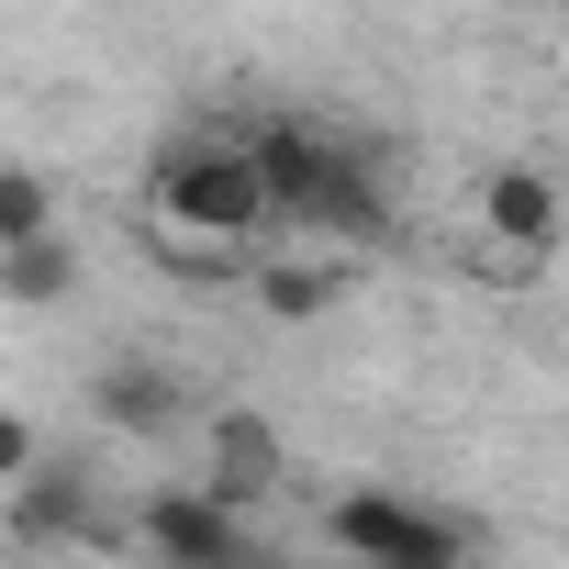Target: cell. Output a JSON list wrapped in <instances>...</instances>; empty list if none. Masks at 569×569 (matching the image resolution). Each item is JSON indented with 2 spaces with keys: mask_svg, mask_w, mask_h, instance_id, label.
I'll list each match as a JSON object with an SVG mask.
<instances>
[{
  "mask_svg": "<svg viewBox=\"0 0 569 569\" xmlns=\"http://www.w3.org/2000/svg\"><path fill=\"white\" fill-rule=\"evenodd\" d=\"M325 536L347 558H369V569H447V558H469V525H447V513H425L402 491H347L325 513Z\"/></svg>",
  "mask_w": 569,
  "mask_h": 569,
  "instance_id": "3957f363",
  "label": "cell"
},
{
  "mask_svg": "<svg viewBox=\"0 0 569 569\" xmlns=\"http://www.w3.org/2000/svg\"><path fill=\"white\" fill-rule=\"evenodd\" d=\"M68 291H79V246H68V234H12V246H0V302L57 313Z\"/></svg>",
  "mask_w": 569,
  "mask_h": 569,
  "instance_id": "52a82bcc",
  "label": "cell"
},
{
  "mask_svg": "<svg viewBox=\"0 0 569 569\" xmlns=\"http://www.w3.org/2000/svg\"><path fill=\"white\" fill-rule=\"evenodd\" d=\"M90 413H101L112 436H179L190 380H179V369H157V358H112V369L90 380Z\"/></svg>",
  "mask_w": 569,
  "mask_h": 569,
  "instance_id": "5b68a950",
  "label": "cell"
},
{
  "mask_svg": "<svg viewBox=\"0 0 569 569\" xmlns=\"http://www.w3.org/2000/svg\"><path fill=\"white\" fill-rule=\"evenodd\" d=\"M134 547L190 558V569H234V558H257V525H246V502H234L223 480H179V491H146Z\"/></svg>",
  "mask_w": 569,
  "mask_h": 569,
  "instance_id": "277c9868",
  "label": "cell"
},
{
  "mask_svg": "<svg viewBox=\"0 0 569 569\" xmlns=\"http://www.w3.org/2000/svg\"><path fill=\"white\" fill-rule=\"evenodd\" d=\"M246 146H257V168H268V190H279V223H302V234H325V246H380V234H391V179H380V157H358L347 134L268 112V123H246Z\"/></svg>",
  "mask_w": 569,
  "mask_h": 569,
  "instance_id": "6da1fadb",
  "label": "cell"
},
{
  "mask_svg": "<svg viewBox=\"0 0 569 569\" xmlns=\"http://www.w3.org/2000/svg\"><path fill=\"white\" fill-rule=\"evenodd\" d=\"M146 201L212 246H246V234H279V190L257 168L246 134H168L157 168H146Z\"/></svg>",
  "mask_w": 569,
  "mask_h": 569,
  "instance_id": "7a4b0ae2",
  "label": "cell"
},
{
  "mask_svg": "<svg viewBox=\"0 0 569 569\" xmlns=\"http://www.w3.org/2000/svg\"><path fill=\"white\" fill-rule=\"evenodd\" d=\"M0 480H34V425L0 413Z\"/></svg>",
  "mask_w": 569,
  "mask_h": 569,
  "instance_id": "8fae6325",
  "label": "cell"
},
{
  "mask_svg": "<svg viewBox=\"0 0 569 569\" xmlns=\"http://www.w3.org/2000/svg\"><path fill=\"white\" fill-rule=\"evenodd\" d=\"M12 234H57V190H46V168H0V246Z\"/></svg>",
  "mask_w": 569,
  "mask_h": 569,
  "instance_id": "30bf717a",
  "label": "cell"
},
{
  "mask_svg": "<svg viewBox=\"0 0 569 569\" xmlns=\"http://www.w3.org/2000/svg\"><path fill=\"white\" fill-rule=\"evenodd\" d=\"M212 480H223L234 502L279 491V425H268V413H212Z\"/></svg>",
  "mask_w": 569,
  "mask_h": 569,
  "instance_id": "ba28073f",
  "label": "cell"
},
{
  "mask_svg": "<svg viewBox=\"0 0 569 569\" xmlns=\"http://www.w3.org/2000/svg\"><path fill=\"white\" fill-rule=\"evenodd\" d=\"M336 291H347V268H336V257H257V302H268L279 325L336 313Z\"/></svg>",
  "mask_w": 569,
  "mask_h": 569,
  "instance_id": "9c48e42d",
  "label": "cell"
},
{
  "mask_svg": "<svg viewBox=\"0 0 569 569\" xmlns=\"http://www.w3.org/2000/svg\"><path fill=\"white\" fill-rule=\"evenodd\" d=\"M480 223H491L502 246H525V257L558 246V179H547V168H491V179H480Z\"/></svg>",
  "mask_w": 569,
  "mask_h": 569,
  "instance_id": "8992f818",
  "label": "cell"
}]
</instances>
